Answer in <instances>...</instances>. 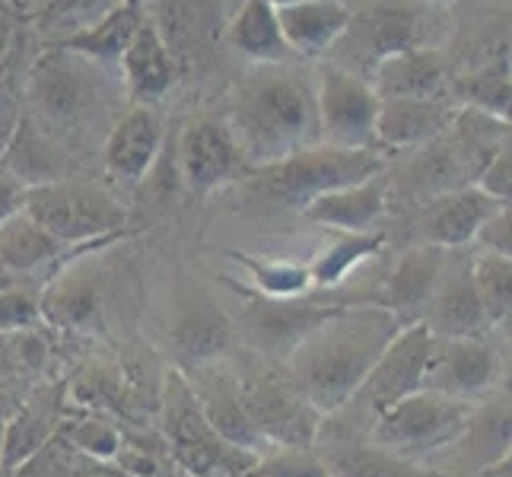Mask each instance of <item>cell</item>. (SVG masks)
Wrapping results in <instances>:
<instances>
[{
  "instance_id": "6da1fadb",
  "label": "cell",
  "mask_w": 512,
  "mask_h": 477,
  "mask_svg": "<svg viewBox=\"0 0 512 477\" xmlns=\"http://www.w3.org/2000/svg\"><path fill=\"white\" fill-rule=\"evenodd\" d=\"M404 322L379 303L338 306L284 363L287 376L322 417L341 411Z\"/></svg>"
},
{
  "instance_id": "7a4b0ae2",
  "label": "cell",
  "mask_w": 512,
  "mask_h": 477,
  "mask_svg": "<svg viewBox=\"0 0 512 477\" xmlns=\"http://www.w3.org/2000/svg\"><path fill=\"white\" fill-rule=\"evenodd\" d=\"M226 131L239 159L268 169L319 144L315 83L290 64H255L229 96Z\"/></svg>"
},
{
  "instance_id": "3957f363",
  "label": "cell",
  "mask_w": 512,
  "mask_h": 477,
  "mask_svg": "<svg viewBox=\"0 0 512 477\" xmlns=\"http://www.w3.org/2000/svg\"><path fill=\"white\" fill-rule=\"evenodd\" d=\"M430 341H433V334L427 331L423 322L404 325L395 338L388 341V347L379 353V360L366 373L357 392L350 395V401L341 411L328 414L325 420L331 427L366 436V430L373 427V420L379 414H385L392 404H398L401 398H408L423 388Z\"/></svg>"
},
{
  "instance_id": "277c9868",
  "label": "cell",
  "mask_w": 512,
  "mask_h": 477,
  "mask_svg": "<svg viewBox=\"0 0 512 477\" xmlns=\"http://www.w3.org/2000/svg\"><path fill=\"white\" fill-rule=\"evenodd\" d=\"M26 214L64 245L112 242L125 229V207L109 191L77 179H55L26 191Z\"/></svg>"
},
{
  "instance_id": "5b68a950",
  "label": "cell",
  "mask_w": 512,
  "mask_h": 477,
  "mask_svg": "<svg viewBox=\"0 0 512 477\" xmlns=\"http://www.w3.org/2000/svg\"><path fill=\"white\" fill-rule=\"evenodd\" d=\"M471 408L474 401L433 392V388H420V392L401 398L385 414H379L363 439L423 465L458 436Z\"/></svg>"
},
{
  "instance_id": "8992f818",
  "label": "cell",
  "mask_w": 512,
  "mask_h": 477,
  "mask_svg": "<svg viewBox=\"0 0 512 477\" xmlns=\"http://www.w3.org/2000/svg\"><path fill=\"white\" fill-rule=\"evenodd\" d=\"M163 430L179 465L198 477H242L261 455L226 443L210 430L182 369H172L163 382Z\"/></svg>"
},
{
  "instance_id": "52a82bcc",
  "label": "cell",
  "mask_w": 512,
  "mask_h": 477,
  "mask_svg": "<svg viewBox=\"0 0 512 477\" xmlns=\"http://www.w3.org/2000/svg\"><path fill=\"white\" fill-rule=\"evenodd\" d=\"M245 414H249L255 433L264 446L274 449H306L315 446V436L322 427V414L303 398L293 385L287 369H252L236 373Z\"/></svg>"
},
{
  "instance_id": "ba28073f",
  "label": "cell",
  "mask_w": 512,
  "mask_h": 477,
  "mask_svg": "<svg viewBox=\"0 0 512 477\" xmlns=\"http://www.w3.org/2000/svg\"><path fill=\"white\" fill-rule=\"evenodd\" d=\"M26 93L45 125H80L83 118H90L99 109L105 96L102 64L48 45L45 55L32 67Z\"/></svg>"
},
{
  "instance_id": "9c48e42d",
  "label": "cell",
  "mask_w": 512,
  "mask_h": 477,
  "mask_svg": "<svg viewBox=\"0 0 512 477\" xmlns=\"http://www.w3.org/2000/svg\"><path fill=\"white\" fill-rule=\"evenodd\" d=\"M268 169H271L268 191L284 204L303 210L312 198H319V194L331 188L382 175V156L376 147L344 150V147H328L319 140V144L296 150L293 156L280 159L277 166Z\"/></svg>"
},
{
  "instance_id": "30bf717a",
  "label": "cell",
  "mask_w": 512,
  "mask_h": 477,
  "mask_svg": "<svg viewBox=\"0 0 512 477\" xmlns=\"http://www.w3.org/2000/svg\"><path fill=\"white\" fill-rule=\"evenodd\" d=\"M315 115H319L322 144L369 150L379 115V96L366 77L353 74L347 67L328 64L315 77Z\"/></svg>"
},
{
  "instance_id": "8fae6325",
  "label": "cell",
  "mask_w": 512,
  "mask_h": 477,
  "mask_svg": "<svg viewBox=\"0 0 512 477\" xmlns=\"http://www.w3.org/2000/svg\"><path fill=\"white\" fill-rule=\"evenodd\" d=\"M338 306L341 303H303L299 296L271 299V296L255 293V296H245L239 322H242L245 341H249V347L261 360L284 366L290 360V353Z\"/></svg>"
},
{
  "instance_id": "7c38bea8",
  "label": "cell",
  "mask_w": 512,
  "mask_h": 477,
  "mask_svg": "<svg viewBox=\"0 0 512 477\" xmlns=\"http://www.w3.org/2000/svg\"><path fill=\"white\" fill-rule=\"evenodd\" d=\"M404 7H369L363 13L350 10V23L338 42H350L353 51L347 61L338 67H347L353 74H360L369 80V70H373L382 58L395 55V51H408V48H433L427 23L433 16L417 13L411 4L417 0H401ZM334 42V45H338Z\"/></svg>"
},
{
  "instance_id": "4fadbf2b",
  "label": "cell",
  "mask_w": 512,
  "mask_h": 477,
  "mask_svg": "<svg viewBox=\"0 0 512 477\" xmlns=\"http://www.w3.org/2000/svg\"><path fill=\"white\" fill-rule=\"evenodd\" d=\"M503 357L484 334L478 338H433L423 388L462 401H481L500 392Z\"/></svg>"
},
{
  "instance_id": "5bb4252c",
  "label": "cell",
  "mask_w": 512,
  "mask_h": 477,
  "mask_svg": "<svg viewBox=\"0 0 512 477\" xmlns=\"http://www.w3.org/2000/svg\"><path fill=\"white\" fill-rule=\"evenodd\" d=\"M500 458H509V392L503 388L474 401L458 436L423 465L443 477H474Z\"/></svg>"
},
{
  "instance_id": "9a60e30c",
  "label": "cell",
  "mask_w": 512,
  "mask_h": 477,
  "mask_svg": "<svg viewBox=\"0 0 512 477\" xmlns=\"http://www.w3.org/2000/svg\"><path fill=\"white\" fill-rule=\"evenodd\" d=\"M420 322L427 325L433 338H478V334L490 331L471 280V255H465L462 249L443 252L436 287Z\"/></svg>"
},
{
  "instance_id": "2e32d148",
  "label": "cell",
  "mask_w": 512,
  "mask_h": 477,
  "mask_svg": "<svg viewBox=\"0 0 512 477\" xmlns=\"http://www.w3.org/2000/svg\"><path fill=\"white\" fill-rule=\"evenodd\" d=\"M67 249L74 245H64L45 233L26 210L0 223V274H4L7 287L39 290L35 284L51 280L61 271V264H67Z\"/></svg>"
},
{
  "instance_id": "e0dca14e",
  "label": "cell",
  "mask_w": 512,
  "mask_h": 477,
  "mask_svg": "<svg viewBox=\"0 0 512 477\" xmlns=\"http://www.w3.org/2000/svg\"><path fill=\"white\" fill-rule=\"evenodd\" d=\"M194 401L204 414V420L210 423L220 439L233 443L239 449H249V452H261V436L255 433L249 414H245V404H242V392H239V376L233 369H223L220 363H207V366H194V369H182Z\"/></svg>"
},
{
  "instance_id": "ac0fdd59",
  "label": "cell",
  "mask_w": 512,
  "mask_h": 477,
  "mask_svg": "<svg viewBox=\"0 0 512 477\" xmlns=\"http://www.w3.org/2000/svg\"><path fill=\"white\" fill-rule=\"evenodd\" d=\"M163 150V115L150 102H137L105 137L102 169L118 185H137Z\"/></svg>"
},
{
  "instance_id": "d6986e66",
  "label": "cell",
  "mask_w": 512,
  "mask_h": 477,
  "mask_svg": "<svg viewBox=\"0 0 512 477\" xmlns=\"http://www.w3.org/2000/svg\"><path fill=\"white\" fill-rule=\"evenodd\" d=\"M239 150L223 121L201 118L191 121L179 140V172L191 194L207 198L220 191L239 169Z\"/></svg>"
},
{
  "instance_id": "ffe728a7",
  "label": "cell",
  "mask_w": 512,
  "mask_h": 477,
  "mask_svg": "<svg viewBox=\"0 0 512 477\" xmlns=\"http://www.w3.org/2000/svg\"><path fill=\"white\" fill-rule=\"evenodd\" d=\"M315 446H319V455L331 477H443L433 468L388 452L357 433L331 427L325 417L319 436H315Z\"/></svg>"
},
{
  "instance_id": "44dd1931",
  "label": "cell",
  "mask_w": 512,
  "mask_h": 477,
  "mask_svg": "<svg viewBox=\"0 0 512 477\" xmlns=\"http://www.w3.org/2000/svg\"><path fill=\"white\" fill-rule=\"evenodd\" d=\"M452 96L436 99H379L373 147L376 150H420L452 128L458 115Z\"/></svg>"
},
{
  "instance_id": "7402d4cb",
  "label": "cell",
  "mask_w": 512,
  "mask_h": 477,
  "mask_svg": "<svg viewBox=\"0 0 512 477\" xmlns=\"http://www.w3.org/2000/svg\"><path fill=\"white\" fill-rule=\"evenodd\" d=\"M172 350L179 353V369L220 363L236 341V325L214 299H191L172 318Z\"/></svg>"
},
{
  "instance_id": "603a6c76",
  "label": "cell",
  "mask_w": 512,
  "mask_h": 477,
  "mask_svg": "<svg viewBox=\"0 0 512 477\" xmlns=\"http://www.w3.org/2000/svg\"><path fill=\"white\" fill-rule=\"evenodd\" d=\"M493 207L497 201H490L474 185L433 194L427 210L420 214L417 239L420 245H433V249H465Z\"/></svg>"
},
{
  "instance_id": "cb8c5ba5",
  "label": "cell",
  "mask_w": 512,
  "mask_h": 477,
  "mask_svg": "<svg viewBox=\"0 0 512 477\" xmlns=\"http://www.w3.org/2000/svg\"><path fill=\"white\" fill-rule=\"evenodd\" d=\"M42 318L58 328L96 334L102 328V284L93 264H77V268H64L48 280L42 296Z\"/></svg>"
},
{
  "instance_id": "d4e9b609",
  "label": "cell",
  "mask_w": 512,
  "mask_h": 477,
  "mask_svg": "<svg viewBox=\"0 0 512 477\" xmlns=\"http://www.w3.org/2000/svg\"><path fill=\"white\" fill-rule=\"evenodd\" d=\"M379 99H436L449 96L446 61L436 48H408L382 58L369 70Z\"/></svg>"
},
{
  "instance_id": "484cf974",
  "label": "cell",
  "mask_w": 512,
  "mask_h": 477,
  "mask_svg": "<svg viewBox=\"0 0 512 477\" xmlns=\"http://www.w3.org/2000/svg\"><path fill=\"white\" fill-rule=\"evenodd\" d=\"M388 204V182L382 175L331 188L303 207V217L322 229H338V233H360L373 229V223L385 214Z\"/></svg>"
},
{
  "instance_id": "4316f807",
  "label": "cell",
  "mask_w": 512,
  "mask_h": 477,
  "mask_svg": "<svg viewBox=\"0 0 512 477\" xmlns=\"http://www.w3.org/2000/svg\"><path fill=\"white\" fill-rule=\"evenodd\" d=\"M118 67H121V80L128 83V93L137 102H153L172 90L175 61L156 20H150V16L140 20L128 48L121 51Z\"/></svg>"
},
{
  "instance_id": "83f0119b",
  "label": "cell",
  "mask_w": 512,
  "mask_h": 477,
  "mask_svg": "<svg viewBox=\"0 0 512 477\" xmlns=\"http://www.w3.org/2000/svg\"><path fill=\"white\" fill-rule=\"evenodd\" d=\"M443 252L446 249H433V245H417V249L404 252L395 261V268L388 271L376 303L385 306L388 312H395L404 325L420 322L423 309L430 303V293L436 287Z\"/></svg>"
},
{
  "instance_id": "f1b7e54d",
  "label": "cell",
  "mask_w": 512,
  "mask_h": 477,
  "mask_svg": "<svg viewBox=\"0 0 512 477\" xmlns=\"http://www.w3.org/2000/svg\"><path fill=\"white\" fill-rule=\"evenodd\" d=\"M144 16H147L144 13V0H115V4L105 10L96 23L80 26L74 32L61 35V39H51L48 45L109 67V64H118L121 51L128 48L131 35L137 32V26H140Z\"/></svg>"
},
{
  "instance_id": "f546056e",
  "label": "cell",
  "mask_w": 512,
  "mask_h": 477,
  "mask_svg": "<svg viewBox=\"0 0 512 477\" xmlns=\"http://www.w3.org/2000/svg\"><path fill=\"white\" fill-rule=\"evenodd\" d=\"M277 23L284 42L299 58L328 55L350 23V7L341 0H299V4L280 7Z\"/></svg>"
},
{
  "instance_id": "4dcf8cb0",
  "label": "cell",
  "mask_w": 512,
  "mask_h": 477,
  "mask_svg": "<svg viewBox=\"0 0 512 477\" xmlns=\"http://www.w3.org/2000/svg\"><path fill=\"white\" fill-rule=\"evenodd\" d=\"M226 42L252 64H287L290 58V48L277 23V10L268 0H242V7L226 29Z\"/></svg>"
},
{
  "instance_id": "1f68e13d",
  "label": "cell",
  "mask_w": 512,
  "mask_h": 477,
  "mask_svg": "<svg viewBox=\"0 0 512 477\" xmlns=\"http://www.w3.org/2000/svg\"><path fill=\"white\" fill-rule=\"evenodd\" d=\"M0 163H4V169L26 191L35 185L64 179L61 153L51 147V140L39 131V125H32V121L23 115H20V121H16V131L10 137V144L4 147V153H0Z\"/></svg>"
},
{
  "instance_id": "d6a6232c",
  "label": "cell",
  "mask_w": 512,
  "mask_h": 477,
  "mask_svg": "<svg viewBox=\"0 0 512 477\" xmlns=\"http://www.w3.org/2000/svg\"><path fill=\"white\" fill-rule=\"evenodd\" d=\"M58 427V404L48 395L29 401L20 414L4 420V439H0V471L23 468L39 452Z\"/></svg>"
},
{
  "instance_id": "836d02e7",
  "label": "cell",
  "mask_w": 512,
  "mask_h": 477,
  "mask_svg": "<svg viewBox=\"0 0 512 477\" xmlns=\"http://www.w3.org/2000/svg\"><path fill=\"white\" fill-rule=\"evenodd\" d=\"M328 233H334V242L325 245L309 264V280H312V287H319V290H331L344 284V277L357 268V264H363L366 258H373L385 249V233H376V229H360V233L328 229Z\"/></svg>"
},
{
  "instance_id": "e575fe53",
  "label": "cell",
  "mask_w": 512,
  "mask_h": 477,
  "mask_svg": "<svg viewBox=\"0 0 512 477\" xmlns=\"http://www.w3.org/2000/svg\"><path fill=\"white\" fill-rule=\"evenodd\" d=\"M455 93L462 99L458 105H465V109L509 121V42L497 45L481 67L465 74L462 83L455 86Z\"/></svg>"
},
{
  "instance_id": "d590c367",
  "label": "cell",
  "mask_w": 512,
  "mask_h": 477,
  "mask_svg": "<svg viewBox=\"0 0 512 477\" xmlns=\"http://www.w3.org/2000/svg\"><path fill=\"white\" fill-rule=\"evenodd\" d=\"M471 280L478 290L481 309L487 318V328L509 325L512 309V258L493 255V252H474L471 255Z\"/></svg>"
},
{
  "instance_id": "8d00e7d4",
  "label": "cell",
  "mask_w": 512,
  "mask_h": 477,
  "mask_svg": "<svg viewBox=\"0 0 512 477\" xmlns=\"http://www.w3.org/2000/svg\"><path fill=\"white\" fill-rule=\"evenodd\" d=\"M229 258H236L245 274L252 277V284L261 296L271 299H293V296H306L312 280L309 268L293 261H274V258H258L249 252H229Z\"/></svg>"
},
{
  "instance_id": "74e56055",
  "label": "cell",
  "mask_w": 512,
  "mask_h": 477,
  "mask_svg": "<svg viewBox=\"0 0 512 477\" xmlns=\"http://www.w3.org/2000/svg\"><path fill=\"white\" fill-rule=\"evenodd\" d=\"M242 477H331L315 446L306 449H277L271 455H258Z\"/></svg>"
},
{
  "instance_id": "f35d334b",
  "label": "cell",
  "mask_w": 512,
  "mask_h": 477,
  "mask_svg": "<svg viewBox=\"0 0 512 477\" xmlns=\"http://www.w3.org/2000/svg\"><path fill=\"white\" fill-rule=\"evenodd\" d=\"M42 322L45 318H42L39 290H26V287L0 290V334H20Z\"/></svg>"
},
{
  "instance_id": "ab89813d",
  "label": "cell",
  "mask_w": 512,
  "mask_h": 477,
  "mask_svg": "<svg viewBox=\"0 0 512 477\" xmlns=\"http://www.w3.org/2000/svg\"><path fill=\"white\" fill-rule=\"evenodd\" d=\"M474 188L484 191L490 201L509 204V194H512V153H509V140H503V144L490 153V159L478 172V179H474Z\"/></svg>"
},
{
  "instance_id": "60d3db41",
  "label": "cell",
  "mask_w": 512,
  "mask_h": 477,
  "mask_svg": "<svg viewBox=\"0 0 512 477\" xmlns=\"http://www.w3.org/2000/svg\"><path fill=\"white\" fill-rule=\"evenodd\" d=\"M70 439H74V446L80 452L93 455V458H118V449H121V436L102 420L77 423V427L70 430Z\"/></svg>"
},
{
  "instance_id": "b9f144b4",
  "label": "cell",
  "mask_w": 512,
  "mask_h": 477,
  "mask_svg": "<svg viewBox=\"0 0 512 477\" xmlns=\"http://www.w3.org/2000/svg\"><path fill=\"white\" fill-rule=\"evenodd\" d=\"M512 214H509V204H497L484 217V223L478 226V233H474V245H478V252H493V255H509L512 252Z\"/></svg>"
},
{
  "instance_id": "7bdbcfd3",
  "label": "cell",
  "mask_w": 512,
  "mask_h": 477,
  "mask_svg": "<svg viewBox=\"0 0 512 477\" xmlns=\"http://www.w3.org/2000/svg\"><path fill=\"white\" fill-rule=\"evenodd\" d=\"M105 0H51L48 10H45V23H55V26H67L83 20L96 10H102Z\"/></svg>"
},
{
  "instance_id": "ee69618b",
  "label": "cell",
  "mask_w": 512,
  "mask_h": 477,
  "mask_svg": "<svg viewBox=\"0 0 512 477\" xmlns=\"http://www.w3.org/2000/svg\"><path fill=\"white\" fill-rule=\"evenodd\" d=\"M23 204H26V188L4 169V163H0V223L10 220L13 214H20Z\"/></svg>"
},
{
  "instance_id": "f6af8a7d",
  "label": "cell",
  "mask_w": 512,
  "mask_h": 477,
  "mask_svg": "<svg viewBox=\"0 0 512 477\" xmlns=\"http://www.w3.org/2000/svg\"><path fill=\"white\" fill-rule=\"evenodd\" d=\"M16 121H20V109H16L10 99H0V153H4V147L10 144Z\"/></svg>"
},
{
  "instance_id": "bcb514c9",
  "label": "cell",
  "mask_w": 512,
  "mask_h": 477,
  "mask_svg": "<svg viewBox=\"0 0 512 477\" xmlns=\"http://www.w3.org/2000/svg\"><path fill=\"white\" fill-rule=\"evenodd\" d=\"M268 4H271L274 10H280V7H290V4H299V0H268Z\"/></svg>"
},
{
  "instance_id": "7dc6e473",
  "label": "cell",
  "mask_w": 512,
  "mask_h": 477,
  "mask_svg": "<svg viewBox=\"0 0 512 477\" xmlns=\"http://www.w3.org/2000/svg\"><path fill=\"white\" fill-rule=\"evenodd\" d=\"M417 4H433V7H439V4H452V0H417Z\"/></svg>"
},
{
  "instance_id": "c3c4849f",
  "label": "cell",
  "mask_w": 512,
  "mask_h": 477,
  "mask_svg": "<svg viewBox=\"0 0 512 477\" xmlns=\"http://www.w3.org/2000/svg\"><path fill=\"white\" fill-rule=\"evenodd\" d=\"M0 439H4V417H0Z\"/></svg>"
}]
</instances>
